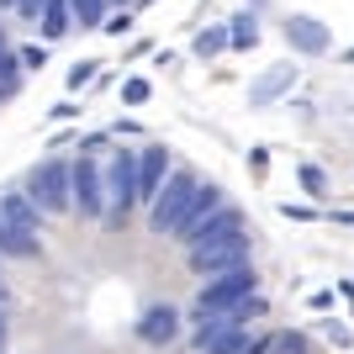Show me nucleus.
I'll use <instances>...</instances> for the list:
<instances>
[{"mask_svg": "<svg viewBox=\"0 0 354 354\" xmlns=\"http://www.w3.org/2000/svg\"><path fill=\"white\" fill-rule=\"evenodd\" d=\"M106 212L101 222L106 227H122L127 212L138 207V153L133 148H117V153H106Z\"/></svg>", "mask_w": 354, "mask_h": 354, "instance_id": "1", "label": "nucleus"}, {"mask_svg": "<svg viewBox=\"0 0 354 354\" xmlns=\"http://www.w3.org/2000/svg\"><path fill=\"white\" fill-rule=\"evenodd\" d=\"M254 291H259V275H254L249 265L222 270V275H207V286L196 296V312H233V307H243Z\"/></svg>", "mask_w": 354, "mask_h": 354, "instance_id": "2", "label": "nucleus"}, {"mask_svg": "<svg viewBox=\"0 0 354 354\" xmlns=\"http://www.w3.org/2000/svg\"><path fill=\"white\" fill-rule=\"evenodd\" d=\"M69 212H80V217H101L106 212V169L95 153H80L69 164Z\"/></svg>", "mask_w": 354, "mask_h": 354, "instance_id": "3", "label": "nucleus"}, {"mask_svg": "<svg viewBox=\"0 0 354 354\" xmlns=\"http://www.w3.org/2000/svg\"><path fill=\"white\" fill-rule=\"evenodd\" d=\"M27 196L37 201L43 217H64L69 212V159H43L27 175Z\"/></svg>", "mask_w": 354, "mask_h": 354, "instance_id": "4", "label": "nucleus"}, {"mask_svg": "<svg viewBox=\"0 0 354 354\" xmlns=\"http://www.w3.org/2000/svg\"><path fill=\"white\" fill-rule=\"evenodd\" d=\"M201 185V180L191 175V169H169V180L159 185V196L148 201V227L153 233H175L180 212H185V201H191V191Z\"/></svg>", "mask_w": 354, "mask_h": 354, "instance_id": "5", "label": "nucleus"}, {"mask_svg": "<svg viewBox=\"0 0 354 354\" xmlns=\"http://www.w3.org/2000/svg\"><path fill=\"white\" fill-rule=\"evenodd\" d=\"M185 259H191L196 275H222V270H238V265H249V233L238 227V233L217 238V243H201V249H191Z\"/></svg>", "mask_w": 354, "mask_h": 354, "instance_id": "6", "label": "nucleus"}, {"mask_svg": "<svg viewBox=\"0 0 354 354\" xmlns=\"http://www.w3.org/2000/svg\"><path fill=\"white\" fill-rule=\"evenodd\" d=\"M0 217L11 222L27 243H37V249H43V212H37V201H32L27 191H6V196H0Z\"/></svg>", "mask_w": 354, "mask_h": 354, "instance_id": "7", "label": "nucleus"}, {"mask_svg": "<svg viewBox=\"0 0 354 354\" xmlns=\"http://www.w3.org/2000/svg\"><path fill=\"white\" fill-rule=\"evenodd\" d=\"M169 180V153H164L159 143H148V148H138V201H153L159 196V185Z\"/></svg>", "mask_w": 354, "mask_h": 354, "instance_id": "8", "label": "nucleus"}, {"mask_svg": "<svg viewBox=\"0 0 354 354\" xmlns=\"http://www.w3.org/2000/svg\"><path fill=\"white\" fill-rule=\"evenodd\" d=\"M138 339L153 344V349L175 344V339H180V312H175V307H148L143 317H138Z\"/></svg>", "mask_w": 354, "mask_h": 354, "instance_id": "9", "label": "nucleus"}, {"mask_svg": "<svg viewBox=\"0 0 354 354\" xmlns=\"http://www.w3.org/2000/svg\"><path fill=\"white\" fill-rule=\"evenodd\" d=\"M217 207H222V191H217V185H196L191 201H185V212H180V222H175V238H191Z\"/></svg>", "mask_w": 354, "mask_h": 354, "instance_id": "10", "label": "nucleus"}, {"mask_svg": "<svg viewBox=\"0 0 354 354\" xmlns=\"http://www.w3.org/2000/svg\"><path fill=\"white\" fill-rule=\"evenodd\" d=\"M238 227H243V217H238L233 207H217V212H212V217L201 222V227H196L191 238H180V243H185V254H191V249H201V243H217V238L238 233Z\"/></svg>", "mask_w": 354, "mask_h": 354, "instance_id": "11", "label": "nucleus"}, {"mask_svg": "<svg viewBox=\"0 0 354 354\" xmlns=\"http://www.w3.org/2000/svg\"><path fill=\"white\" fill-rule=\"evenodd\" d=\"M286 37H291V48H301V53H323L328 48L323 21H312V16H291V21H286Z\"/></svg>", "mask_w": 354, "mask_h": 354, "instance_id": "12", "label": "nucleus"}, {"mask_svg": "<svg viewBox=\"0 0 354 354\" xmlns=\"http://www.w3.org/2000/svg\"><path fill=\"white\" fill-rule=\"evenodd\" d=\"M291 80H296V69H291V64H275V69H270L265 80H254V85H249V101H254V106H270V101H275V95H281L286 85H291Z\"/></svg>", "mask_w": 354, "mask_h": 354, "instance_id": "13", "label": "nucleus"}, {"mask_svg": "<svg viewBox=\"0 0 354 354\" xmlns=\"http://www.w3.org/2000/svg\"><path fill=\"white\" fill-rule=\"evenodd\" d=\"M69 21H74V16H69V0H48V6H43V16H37V27H43V37H48V43H59L64 32H74Z\"/></svg>", "mask_w": 354, "mask_h": 354, "instance_id": "14", "label": "nucleus"}, {"mask_svg": "<svg viewBox=\"0 0 354 354\" xmlns=\"http://www.w3.org/2000/svg\"><path fill=\"white\" fill-rule=\"evenodd\" d=\"M0 259H37V243H27L6 217H0Z\"/></svg>", "mask_w": 354, "mask_h": 354, "instance_id": "15", "label": "nucleus"}, {"mask_svg": "<svg viewBox=\"0 0 354 354\" xmlns=\"http://www.w3.org/2000/svg\"><path fill=\"white\" fill-rule=\"evenodd\" d=\"M227 43H233V48H254V43H259V21H254V11H238L233 21H227Z\"/></svg>", "mask_w": 354, "mask_h": 354, "instance_id": "16", "label": "nucleus"}, {"mask_svg": "<svg viewBox=\"0 0 354 354\" xmlns=\"http://www.w3.org/2000/svg\"><path fill=\"white\" fill-rule=\"evenodd\" d=\"M69 16H74L85 32H101V21H106V0H69Z\"/></svg>", "mask_w": 354, "mask_h": 354, "instance_id": "17", "label": "nucleus"}, {"mask_svg": "<svg viewBox=\"0 0 354 354\" xmlns=\"http://www.w3.org/2000/svg\"><path fill=\"white\" fill-rule=\"evenodd\" d=\"M21 90V59L16 53H0V101H11Z\"/></svg>", "mask_w": 354, "mask_h": 354, "instance_id": "18", "label": "nucleus"}, {"mask_svg": "<svg viewBox=\"0 0 354 354\" xmlns=\"http://www.w3.org/2000/svg\"><path fill=\"white\" fill-rule=\"evenodd\" d=\"M222 48H227V32H222V27H212V32L196 37V53H201V59H212V53H222Z\"/></svg>", "mask_w": 354, "mask_h": 354, "instance_id": "19", "label": "nucleus"}, {"mask_svg": "<svg viewBox=\"0 0 354 354\" xmlns=\"http://www.w3.org/2000/svg\"><path fill=\"white\" fill-rule=\"evenodd\" d=\"M243 349H249V339H243V328H233V333H222L207 354H243Z\"/></svg>", "mask_w": 354, "mask_h": 354, "instance_id": "20", "label": "nucleus"}, {"mask_svg": "<svg viewBox=\"0 0 354 354\" xmlns=\"http://www.w3.org/2000/svg\"><path fill=\"white\" fill-rule=\"evenodd\" d=\"M270 354H307V339L301 333H281V339H270Z\"/></svg>", "mask_w": 354, "mask_h": 354, "instance_id": "21", "label": "nucleus"}, {"mask_svg": "<svg viewBox=\"0 0 354 354\" xmlns=\"http://www.w3.org/2000/svg\"><path fill=\"white\" fill-rule=\"evenodd\" d=\"M95 69H101V64H95V59H85V64H74V69H69V90H85L90 80H95Z\"/></svg>", "mask_w": 354, "mask_h": 354, "instance_id": "22", "label": "nucleus"}, {"mask_svg": "<svg viewBox=\"0 0 354 354\" xmlns=\"http://www.w3.org/2000/svg\"><path fill=\"white\" fill-rule=\"evenodd\" d=\"M16 59H21V69H43V64H48V48L27 43V48H16Z\"/></svg>", "mask_w": 354, "mask_h": 354, "instance_id": "23", "label": "nucleus"}, {"mask_svg": "<svg viewBox=\"0 0 354 354\" xmlns=\"http://www.w3.org/2000/svg\"><path fill=\"white\" fill-rule=\"evenodd\" d=\"M122 101H127V106H143L148 101V80H127V85H122Z\"/></svg>", "mask_w": 354, "mask_h": 354, "instance_id": "24", "label": "nucleus"}, {"mask_svg": "<svg viewBox=\"0 0 354 354\" xmlns=\"http://www.w3.org/2000/svg\"><path fill=\"white\" fill-rule=\"evenodd\" d=\"M127 27H133V11H117V16H106V21H101V32H111V37H122Z\"/></svg>", "mask_w": 354, "mask_h": 354, "instance_id": "25", "label": "nucleus"}, {"mask_svg": "<svg viewBox=\"0 0 354 354\" xmlns=\"http://www.w3.org/2000/svg\"><path fill=\"white\" fill-rule=\"evenodd\" d=\"M301 185H307L312 196H323V191H328V180H323V169H312V164H307V169H301Z\"/></svg>", "mask_w": 354, "mask_h": 354, "instance_id": "26", "label": "nucleus"}, {"mask_svg": "<svg viewBox=\"0 0 354 354\" xmlns=\"http://www.w3.org/2000/svg\"><path fill=\"white\" fill-rule=\"evenodd\" d=\"M43 6H48V0H16V16H27V21H37V16H43Z\"/></svg>", "mask_w": 354, "mask_h": 354, "instance_id": "27", "label": "nucleus"}, {"mask_svg": "<svg viewBox=\"0 0 354 354\" xmlns=\"http://www.w3.org/2000/svg\"><path fill=\"white\" fill-rule=\"evenodd\" d=\"M48 117H53V122H69V117H80V106H74V101H59Z\"/></svg>", "mask_w": 354, "mask_h": 354, "instance_id": "28", "label": "nucleus"}, {"mask_svg": "<svg viewBox=\"0 0 354 354\" xmlns=\"http://www.w3.org/2000/svg\"><path fill=\"white\" fill-rule=\"evenodd\" d=\"M11 333V301H0V339Z\"/></svg>", "mask_w": 354, "mask_h": 354, "instance_id": "29", "label": "nucleus"}, {"mask_svg": "<svg viewBox=\"0 0 354 354\" xmlns=\"http://www.w3.org/2000/svg\"><path fill=\"white\" fill-rule=\"evenodd\" d=\"M106 6H122V11H127V0H106Z\"/></svg>", "mask_w": 354, "mask_h": 354, "instance_id": "30", "label": "nucleus"}, {"mask_svg": "<svg viewBox=\"0 0 354 354\" xmlns=\"http://www.w3.org/2000/svg\"><path fill=\"white\" fill-rule=\"evenodd\" d=\"M0 53H6V32H0Z\"/></svg>", "mask_w": 354, "mask_h": 354, "instance_id": "31", "label": "nucleus"}, {"mask_svg": "<svg viewBox=\"0 0 354 354\" xmlns=\"http://www.w3.org/2000/svg\"><path fill=\"white\" fill-rule=\"evenodd\" d=\"M0 354H6V339H0Z\"/></svg>", "mask_w": 354, "mask_h": 354, "instance_id": "32", "label": "nucleus"}, {"mask_svg": "<svg viewBox=\"0 0 354 354\" xmlns=\"http://www.w3.org/2000/svg\"><path fill=\"white\" fill-rule=\"evenodd\" d=\"M349 59H354V53H349Z\"/></svg>", "mask_w": 354, "mask_h": 354, "instance_id": "33", "label": "nucleus"}]
</instances>
